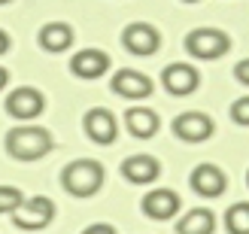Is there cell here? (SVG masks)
Here are the masks:
<instances>
[{
  "label": "cell",
  "instance_id": "obj_1",
  "mask_svg": "<svg viewBox=\"0 0 249 234\" xmlns=\"http://www.w3.org/2000/svg\"><path fill=\"white\" fill-rule=\"evenodd\" d=\"M104 177L107 170L97 158H76L61 170V186L73 198H91L104 189Z\"/></svg>",
  "mask_w": 249,
  "mask_h": 234
},
{
  "label": "cell",
  "instance_id": "obj_2",
  "mask_svg": "<svg viewBox=\"0 0 249 234\" xmlns=\"http://www.w3.org/2000/svg\"><path fill=\"white\" fill-rule=\"evenodd\" d=\"M6 152L16 158V162H36V158H43L52 152V134L46 128H36V125H21V128H12L6 134Z\"/></svg>",
  "mask_w": 249,
  "mask_h": 234
},
{
  "label": "cell",
  "instance_id": "obj_3",
  "mask_svg": "<svg viewBox=\"0 0 249 234\" xmlns=\"http://www.w3.org/2000/svg\"><path fill=\"white\" fill-rule=\"evenodd\" d=\"M228 49H231V36L219 28H195L185 34V52L201 61H216Z\"/></svg>",
  "mask_w": 249,
  "mask_h": 234
},
{
  "label": "cell",
  "instance_id": "obj_4",
  "mask_svg": "<svg viewBox=\"0 0 249 234\" xmlns=\"http://www.w3.org/2000/svg\"><path fill=\"white\" fill-rule=\"evenodd\" d=\"M55 219V204L46 198V195H36V198H21V204L12 210V222L24 231H40L49 228Z\"/></svg>",
  "mask_w": 249,
  "mask_h": 234
},
{
  "label": "cell",
  "instance_id": "obj_5",
  "mask_svg": "<svg viewBox=\"0 0 249 234\" xmlns=\"http://www.w3.org/2000/svg\"><path fill=\"white\" fill-rule=\"evenodd\" d=\"M122 46L128 49L131 55L149 58L161 49V34H158L155 24H149V21H134L122 31Z\"/></svg>",
  "mask_w": 249,
  "mask_h": 234
},
{
  "label": "cell",
  "instance_id": "obj_6",
  "mask_svg": "<svg viewBox=\"0 0 249 234\" xmlns=\"http://www.w3.org/2000/svg\"><path fill=\"white\" fill-rule=\"evenodd\" d=\"M161 85L177 94V97H185L197 91V85H201V73H197V67L185 64V61H173V64H167L164 70H161Z\"/></svg>",
  "mask_w": 249,
  "mask_h": 234
},
{
  "label": "cell",
  "instance_id": "obj_7",
  "mask_svg": "<svg viewBox=\"0 0 249 234\" xmlns=\"http://www.w3.org/2000/svg\"><path fill=\"white\" fill-rule=\"evenodd\" d=\"M82 128H85V134H89L97 146H109V143H116V137H119L116 116L109 113L107 107L89 109V113H85V119H82Z\"/></svg>",
  "mask_w": 249,
  "mask_h": 234
},
{
  "label": "cell",
  "instance_id": "obj_8",
  "mask_svg": "<svg viewBox=\"0 0 249 234\" xmlns=\"http://www.w3.org/2000/svg\"><path fill=\"white\" fill-rule=\"evenodd\" d=\"M43 109H46V97L36 89H31V85H21V89H16L6 97V113L12 119L28 122V119H36Z\"/></svg>",
  "mask_w": 249,
  "mask_h": 234
},
{
  "label": "cell",
  "instance_id": "obj_9",
  "mask_svg": "<svg viewBox=\"0 0 249 234\" xmlns=\"http://www.w3.org/2000/svg\"><path fill=\"white\" fill-rule=\"evenodd\" d=\"M173 134L185 143H201L207 137H213V119L207 113H197V109H189L173 119Z\"/></svg>",
  "mask_w": 249,
  "mask_h": 234
},
{
  "label": "cell",
  "instance_id": "obj_10",
  "mask_svg": "<svg viewBox=\"0 0 249 234\" xmlns=\"http://www.w3.org/2000/svg\"><path fill=\"white\" fill-rule=\"evenodd\" d=\"M109 85H113V91L119 94V97H128V101H143V97H149L152 94V79L146 76V73H140V70H116V76L109 79Z\"/></svg>",
  "mask_w": 249,
  "mask_h": 234
},
{
  "label": "cell",
  "instance_id": "obj_11",
  "mask_svg": "<svg viewBox=\"0 0 249 234\" xmlns=\"http://www.w3.org/2000/svg\"><path fill=\"white\" fill-rule=\"evenodd\" d=\"M192 189L201 195V198H219L228 189V177L219 164H197L192 170Z\"/></svg>",
  "mask_w": 249,
  "mask_h": 234
},
{
  "label": "cell",
  "instance_id": "obj_12",
  "mask_svg": "<svg viewBox=\"0 0 249 234\" xmlns=\"http://www.w3.org/2000/svg\"><path fill=\"white\" fill-rule=\"evenodd\" d=\"M182 207V198L173 189H152L143 198V213L149 219H155V222H167V219H173L179 213Z\"/></svg>",
  "mask_w": 249,
  "mask_h": 234
},
{
  "label": "cell",
  "instance_id": "obj_13",
  "mask_svg": "<svg viewBox=\"0 0 249 234\" xmlns=\"http://www.w3.org/2000/svg\"><path fill=\"white\" fill-rule=\"evenodd\" d=\"M109 70V55L101 49H82L70 58V73L79 79H101Z\"/></svg>",
  "mask_w": 249,
  "mask_h": 234
},
{
  "label": "cell",
  "instance_id": "obj_14",
  "mask_svg": "<svg viewBox=\"0 0 249 234\" xmlns=\"http://www.w3.org/2000/svg\"><path fill=\"white\" fill-rule=\"evenodd\" d=\"M158 174H161L158 158L146 155V152L131 155V158H124V162H122V177L128 180V182H134V186H146V182L158 180Z\"/></svg>",
  "mask_w": 249,
  "mask_h": 234
},
{
  "label": "cell",
  "instance_id": "obj_15",
  "mask_svg": "<svg viewBox=\"0 0 249 234\" xmlns=\"http://www.w3.org/2000/svg\"><path fill=\"white\" fill-rule=\"evenodd\" d=\"M124 125H128L131 137L137 140H149L158 134V113L149 107H131L128 113H124Z\"/></svg>",
  "mask_w": 249,
  "mask_h": 234
},
{
  "label": "cell",
  "instance_id": "obj_16",
  "mask_svg": "<svg viewBox=\"0 0 249 234\" xmlns=\"http://www.w3.org/2000/svg\"><path fill=\"white\" fill-rule=\"evenodd\" d=\"M40 46L46 49V52H67V49L73 46V28L64 21H49L40 28Z\"/></svg>",
  "mask_w": 249,
  "mask_h": 234
},
{
  "label": "cell",
  "instance_id": "obj_17",
  "mask_svg": "<svg viewBox=\"0 0 249 234\" xmlns=\"http://www.w3.org/2000/svg\"><path fill=\"white\" fill-rule=\"evenodd\" d=\"M213 228H216V213L207 207H195L177 222V234H213Z\"/></svg>",
  "mask_w": 249,
  "mask_h": 234
},
{
  "label": "cell",
  "instance_id": "obj_18",
  "mask_svg": "<svg viewBox=\"0 0 249 234\" xmlns=\"http://www.w3.org/2000/svg\"><path fill=\"white\" fill-rule=\"evenodd\" d=\"M228 234H249V201H237L225 210Z\"/></svg>",
  "mask_w": 249,
  "mask_h": 234
},
{
  "label": "cell",
  "instance_id": "obj_19",
  "mask_svg": "<svg viewBox=\"0 0 249 234\" xmlns=\"http://www.w3.org/2000/svg\"><path fill=\"white\" fill-rule=\"evenodd\" d=\"M21 198L24 195L16 186H0V213H12L21 204Z\"/></svg>",
  "mask_w": 249,
  "mask_h": 234
},
{
  "label": "cell",
  "instance_id": "obj_20",
  "mask_svg": "<svg viewBox=\"0 0 249 234\" xmlns=\"http://www.w3.org/2000/svg\"><path fill=\"white\" fill-rule=\"evenodd\" d=\"M231 119L237 122V125H249V94L246 97H240V101H234L231 104Z\"/></svg>",
  "mask_w": 249,
  "mask_h": 234
},
{
  "label": "cell",
  "instance_id": "obj_21",
  "mask_svg": "<svg viewBox=\"0 0 249 234\" xmlns=\"http://www.w3.org/2000/svg\"><path fill=\"white\" fill-rule=\"evenodd\" d=\"M234 79H237V82H243L246 89H249V58L237 61V67H234Z\"/></svg>",
  "mask_w": 249,
  "mask_h": 234
},
{
  "label": "cell",
  "instance_id": "obj_22",
  "mask_svg": "<svg viewBox=\"0 0 249 234\" xmlns=\"http://www.w3.org/2000/svg\"><path fill=\"white\" fill-rule=\"evenodd\" d=\"M82 234H116V228L113 225H107V222H94V225H89Z\"/></svg>",
  "mask_w": 249,
  "mask_h": 234
},
{
  "label": "cell",
  "instance_id": "obj_23",
  "mask_svg": "<svg viewBox=\"0 0 249 234\" xmlns=\"http://www.w3.org/2000/svg\"><path fill=\"white\" fill-rule=\"evenodd\" d=\"M6 49H9V36L6 31H0V55H6Z\"/></svg>",
  "mask_w": 249,
  "mask_h": 234
},
{
  "label": "cell",
  "instance_id": "obj_24",
  "mask_svg": "<svg viewBox=\"0 0 249 234\" xmlns=\"http://www.w3.org/2000/svg\"><path fill=\"white\" fill-rule=\"evenodd\" d=\"M6 82H9V70H6V67H0V91L6 89Z\"/></svg>",
  "mask_w": 249,
  "mask_h": 234
},
{
  "label": "cell",
  "instance_id": "obj_25",
  "mask_svg": "<svg viewBox=\"0 0 249 234\" xmlns=\"http://www.w3.org/2000/svg\"><path fill=\"white\" fill-rule=\"evenodd\" d=\"M3 3H9V0H0V6H3Z\"/></svg>",
  "mask_w": 249,
  "mask_h": 234
},
{
  "label": "cell",
  "instance_id": "obj_26",
  "mask_svg": "<svg viewBox=\"0 0 249 234\" xmlns=\"http://www.w3.org/2000/svg\"><path fill=\"white\" fill-rule=\"evenodd\" d=\"M185 3H197V0H185Z\"/></svg>",
  "mask_w": 249,
  "mask_h": 234
},
{
  "label": "cell",
  "instance_id": "obj_27",
  "mask_svg": "<svg viewBox=\"0 0 249 234\" xmlns=\"http://www.w3.org/2000/svg\"><path fill=\"white\" fill-rule=\"evenodd\" d=\"M246 182H249V174H246Z\"/></svg>",
  "mask_w": 249,
  "mask_h": 234
}]
</instances>
